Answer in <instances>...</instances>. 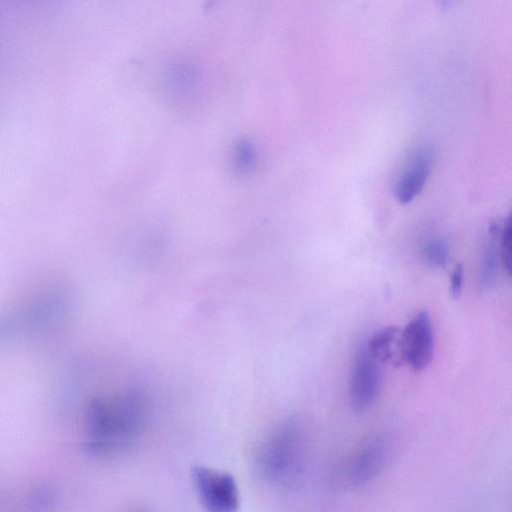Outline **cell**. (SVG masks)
Wrapping results in <instances>:
<instances>
[{"instance_id": "cell-1", "label": "cell", "mask_w": 512, "mask_h": 512, "mask_svg": "<svg viewBox=\"0 0 512 512\" xmlns=\"http://www.w3.org/2000/svg\"><path fill=\"white\" fill-rule=\"evenodd\" d=\"M143 413V402L134 393L96 404L91 417L92 446L100 451L125 446L137 433Z\"/></svg>"}, {"instance_id": "cell-2", "label": "cell", "mask_w": 512, "mask_h": 512, "mask_svg": "<svg viewBox=\"0 0 512 512\" xmlns=\"http://www.w3.org/2000/svg\"><path fill=\"white\" fill-rule=\"evenodd\" d=\"M302 440L301 431L294 423H287L275 431L259 455L262 474L274 482L288 483L294 480L303 462Z\"/></svg>"}, {"instance_id": "cell-3", "label": "cell", "mask_w": 512, "mask_h": 512, "mask_svg": "<svg viewBox=\"0 0 512 512\" xmlns=\"http://www.w3.org/2000/svg\"><path fill=\"white\" fill-rule=\"evenodd\" d=\"M194 487L205 512H237L239 495L234 478L206 466L192 470Z\"/></svg>"}, {"instance_id": "cell-4", "label": "cell", "mask_w": 512, "mask_h": 512, "mask_svg": "<svg viewBox=\"0 0 512 512\" xmlns=\"http://www.w3.org/2000/svg\"><path fill=\"white\" fill-rule=\"evenodd\" d=\"M382 385L379 363L362 347L354 358L349 378V402L355 412L368 410L377 401Z\"/></svg>"}, {"instance_id": "cell-5", "label": "cell", "mask_w": 512, "mask_h": 512, "mask_svg": "<svg viewBox=\"0 0 512 512\" xmlns=\"http://www.w3.org/2000/svg\"><path fill=\"white\" fill-rule=\"evenodd\" d=\"M433 354L434 334L430 315L422 310L414 315L401 330V360L418 372L428 367Z\"/></svg>"}, {"instance_id": "cell-6", "label": "cell", "mask_w": 512, "mask_h": 512, "mask_svg": "<svg viewBox=\"0 0 512 512\" xmlns=\"http://www.w3.org/2000/svg\"><path fill=\"white\" fill-rule=\"evenodd\" d=\"M388 454L389 446L385 438L379 435L369 437L349 460L343 481L353 487L368 483L382 471Z\"/></svg>"}, {"instance_id": "cell-7", "label": "cell", "mask_w": 512, "mask_h": 512, "mask_svg": "<svg viewBox=\"0 0 512 512\" xmlns=\"http://www.w3.org/2000/svg\"><path fill=\"white\" fill-rule=\"evenodd\" d=\"M432 159V151L428 147L415 152L395 185V197L400 203L411 202L422 191L431 171Z\"/></svg>"}, {"instance_id": "cell-8", "label": "cell", "mask_w": 512, "mask_h": 512, "mask_svg": "<svg viewBox=\"0 0 512 512\" xmlns=\"http://www.w3.org/2000/svg\"><path fill=\"white\" fill-rule=\"evenodd\" d=\"M400 333L396 326H387L377 330L366 345L368 353L378 363H400Z\"/></svg>"}, {"instance_id": "cell-9", "label": "cell", "mask_w": 512, "mask_h": 512, "mask_svg": "<svg viewBox=\"0 0 512 512\" xmlns=\"http://www.w3.org/2000/svg\"><path fill=\"white\" fill-rule=\"evenodd\" d=\"M504 219H494L489 223V240L486 244L481 270L482 284L489 288L494 285L500 264L498 239Z\"/></svg>"}, {"instance_id": "cell-10", "label": "cell", "mask_w": 512, "mask_h": 512, "mask_svg": "<svg viewBox=\"0 0 512 512\" xmlns=\"http://www.w3.org/2000/svg\"><path fill=\"white\" fill-rule=\"evenodd\" d=\"M449 257V246L442 238L430 239L423 247V258L433 268L446 267Z\"/></svg>"}, {"instance_id": "cell-11", "label": "cell", "mask_w": 512, "mask_h": 512, "mask_svg": "<svg viewBox=\"0 0 512 512\" xmlns=\"http://www.w3.org/2000/svg\"><path fill=\"white\" fill-rule=\"evenodd\" d=\"M512 225L511 217L504 219L501 233L498 239L500 264L506 271L507 275L511 273L512 259Z\"/></svg>"}, {"instance_id": "cell-12", "label": "cell", "mask_w": 512, "mask_h": 512, "mask_svg": "<svg viewBox=\"0 0 512 512\" xmlns=\"http://www.w3.org/2000/svg\"><path fill=\"white\" fill-rule=\"evenodd\" d=\"M463 266L460 263H457L452 272L450 277V294L453 298H458L463 285Z\"/></svg>"}]
</instances>
